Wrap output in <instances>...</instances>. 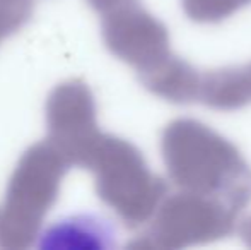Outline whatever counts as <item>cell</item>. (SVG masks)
<instances>
[{"label": "cell", "instance_id": "cell-1", "mask_svg": "<svg viewBox=\"0 0 251 250\" xmlns=\"http://www.w3.org/2000/svg\"><path fill=\"white\" fill-rule=\"evenodd\" d=\"M166 170L181 190L219 197L241 213L251 200V168L239 149L193 118L168 124L161 136Z\"/></svg>", "mask_w": 251, "mask_h": 250}, {"label": "cell", "instance_id": "cell-2", "mask_svg": "<svg viewBox=\"0 0 251 250\" xmlns=\"http://www.w3.org/2000/svg\"><path fill=\"white\" fill-rule=\"evenodd\" d=\"M69 168L70 163L48 139L24 151L0 204V247L21 250L36 242Z\"/></svg>", "mask_w": 251, "mask_h": 250}, {"label": "cell", "instance_id": "cell-3", "mask_svg": "<svg viewBox=\"0 0 251 250\" xmlns=\"http://www.w3.org/2000/svg\"><path fill=\"white\" fill-rule=\"evenodd\" d=\"M87 170L96 175V192L128 228L154 218L166 199L168 185L154 175L146 158L132 142L102 134Z\"/></svg>", "mask_w": 251, "mask_h": 250}, {"label": "cell", "instance_id": "cell-4", "mask_svg": "<svg viewBox=\"0 0 251 250\" xmlns=\"http://www.w3.org/2000/svg\"><path fill=\"white\" fill-rule=\"evenodd\" d=\"M238 216L239 211L219 197L181 190L162 200L151 228L132 247L176 250L212 244L234 231Z\"/></svg>", "mask_w": 251, "mask_h": 250}, {"label": "cell", "instance_id": "cell-5", "mask_svg": "<svg viewBox=\"0 0 251 250\" xmlns=\"http://www.w3.org/2000/svg\"><path fill=\"white\" fill-rule=\"evenodd\" d=\"M48 140L70 167H89L102 132L96 122V101L84 81L58 84L47 100Z\"/></svg>", "mask_w": 251, "mask_h": 250}, {"label": "cell", "instance_id": "cell-6", "mask_svg": "<svg viewBox=\"0 0 251 250\" xmlns=\"http://www.w3.org/2000/svg\"><path fill=\"white\" fill-rule=\"evenodd\" d=\"M101 14L106 48L139 74L171 55L168 28L144 9L140 0H118Z\"/></svg>", "mask_w": 251, "mask_h": 250}, {"label": "cell", "instance_id": "cell-7", "mask_svg": "<svg viewBox=\"0 0 251 250\" xmlns=\"http://www.w3.org/2000/svg\"><path fill=\"white\" fill-rule=\"evenodd\" d=\"M140 83L155 96L176 105L199 101L201 74L186 60L168 55L155 67L139 74Z\"/></svg>", "mask_w": 251, "mask_h": 250}, {"label": "cell", "instance_id": "cell-8", "mask_svg": "<svg viewBox=\"0 0 251 250\" xmlns=\"http://www.w3.org/2000/svg\"><path fill=\"white\" fill-rule=\"evenodd\" d=\"M199 101L208 108L232 111L251 103V84L245 67H226L201 74Z\"/></svg>", "mask_w": 251, "mask_h": 250}, {"label": "cell", "instance_id": "cell-9", "mask_svg": "<svg viewBox=\"0 0 251 250\" xmlns=\"http://www.w3.org/2000/svg\"><path fill=\"white\" fill-rule=\"evenodd\" d=\"M113 244V230L96 216H75L45 231L41 249H102Z\"/></svg>", "mask_w": 251, "mask_h": 250}, {"label": "cell", "instance_id": "cell-10", "mask_svg": "<svg viewBox=\"0 0 251 250\" xmlns=\"http://www.w3.org/2000/svg\"><path fill=\"white\" fill-rule=\"evenodd\" d=\"M250 3L251 0H181L186 16L200 24L222 23Z\"/></svg>", "mask_w": 251, "mask_h": 250}, {"label": "cell", "instance_id": "cell-11", "mask_svg": "<svg viewBox=\"0 0 251 250\" xmlns=\"http://www.w3.org/2000/svg\"><path fill=\"white\" fill-rule=\"evenodd\" d=\"M33 10L34 0H0V16L5 17L16 31L31 19Z\"/></svg>", "mask_w": 251, "mask_h": 250}, {"label": "cell", "instance_id": "cell-12", "mask_svg": "<svg viewBox=\"0 0 251 250\" xmlns=\"http://www.w3.org/2000/svg\"><path fill=\"white\" fill-rule=\"evenodd\" d=\"M14 33H16V29H14L12 24H10L5 17L0 16V43H2L7 36H10V34H14Z\"/></svg>", "mask_w": 251, "mask_h": 250}, {"label": "cell", "instance_id": "cell-13", "mask_svg": "<svg viewBox=\"0 0 251 250\" xmlns=\"http://www.w3.org/2000/svg\"><path fill=\"white\" fill-rule=\"evenodd\" d=\"M239 233H241L243 242H245L248 247H251V218H250V220H246L245 223L241 224V228H239Z\"/></svg>", "mask_w": 251, "mask_h": 250}, {"label": "cell", "instance_id": "cell-14", "mask_svg": "<svg viewBox=\"0 0 251 250\" xmlns=\"http://www.w3.org/2000/svg\"><path fill=\"white\" fill-rule=\"evenodd\" d=\"M87 2H89L91 7L96 9L98 12H104L108 7H111L113 3H116L118 0H87Z\"/></svg>", "mask_w": 251, "mask_h": 250}, {"label": "cell", "instance_id": "cell-15", "mask_svg": "<svg viewBox=\"0 0 251 250\" xmlns=\"http://www.w3.org/2000/svg\"><path fill=\"white\" fill-rule=\"evenodd\" d=\"M246 70H248V77H250V84H251V63L246 65Z\"/></svg>", "mask_w": 251, "mask_h": 250}]
</instances>
